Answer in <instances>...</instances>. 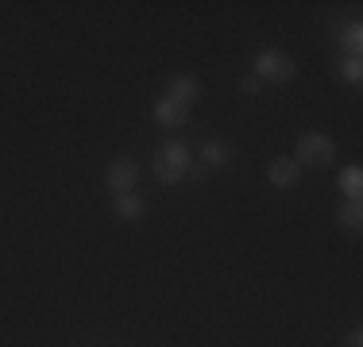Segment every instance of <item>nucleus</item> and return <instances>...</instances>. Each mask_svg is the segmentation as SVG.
Returning <instances> with one entry per match:
<instances>
[{"instance_id":"nucleus-1","label":"nucleus","mask_w":363,"mask_h":347,"mask_svg":"<svg viewBox=\"0 0 363 347\" xmlns=\"http://www.w3.org/2000/svg\"><path fill=\"white\" fill-rule=\"evenodd\" d=\"M186 174H189V147L182 139H170V143H162L155 151V178L162 186H178Z\"/></svg>"},{"instance_id":"nucleus-2","label":"nucleus","mask_w":363,"mask_h":347,"mask_svg":"<svg viewBox=\"0 0 363 347\" xmlns=\"http://www.w3.org/2000/svg\"><path fill=\"white\" fill-rule=\"evenodd\" d=\"M294 162L298 166H333L336 162V143L325 132H306L298 139V151H294Z\"/></svg>"},{"instance_id":"nucleus-3","label":"nucleus","mask_w":363,"mask_h":347,"mask_svg":"<svg viewBox=\"0 0 363 347\" xmlns=\"http://www.w3.org/2000/svg\"><path fill=\"white\" fill-rule=\"evenodd\" d=\"M252 74L259 77V81H274V85H286L294 81V74H298V66H294V58L286 55V50H259L255 62H252Z\"/></svg>"},{"instance_id":"nucleus-4","label":"nucleus","mask_w":363,"mask_h":347,"mask_svg":"<svg viewBox=\"0 0 363 347\" xmlns=\"http://www.w3.org/2000/svg\"><path fill=\"white\" fill-rule=\"evenodd\" d=\"M135 178H140V166H135L132 159H116V162H108V170H105V186L112 193H132Z\"/></svg>"},{"instance_id":"nucleus-5","label":"nucleus","mask_w":363,"mask_h":347,"mask_svg":"<svg viewBox=\"0 0 363 347\" xmlns=\"http://www.w3.org/2000/svg\"><path fill=\"white\" fill-rule=\"evenodd\" d=\"M267 181L274 189H294L301 181V166L294 159H271L267 162Z\"/></svg>"},{"instance_id":"nucleus-6","label":"nucleus","mask_w":363,"mask_h":347,"mask_svg":"<svg viewBox=\"0 0 363 347\" xmlns=\"http://www.w3.org/2000/svg\"><path fill=\"white\" fill-rule=\"evenodd\" d=\"M167 97L186 104V108H194V101L201 97V85H197V77H189V74H174L167 81Z\"/></svg>"},{"instance_id":"nucleus-7","label":"nucleus","mask_w":363,"mask_h":347,"mask_svg":"<svg viewBox=\"0 0 363 347\" xmlns=\"http://www.w3.org/2000/svg\"><path fill=\"white\" fill-rule=\"evenodd\" d=\"M112 212H116L124 224H140L143 212H147V201L140 193H112Z\"/></svg>"},{"instance_id":"nucleus-8","label":"nucleus","mask_w":363,"mask_h":347,"mask_svg":"<svg viewBox=\"0 0 363 347\" xmlns=\"http://www.w3.org/2000/svg\"><path fill=\"white\" fill-rule=\"evenodd\" d=\"M155 120H159L162 127H186L189 124V108L170 97H159L155 101Z\"/></svg>"},{"instance_id":"nucleus-9","label":"nucleus","mask_w":363,"mask_h":347,"mask_svg":"<svg viewBox=\"0 0 363 347\" xmlns=\"http://www.w3.org/2000/svg\"><path fill=\"white\" fill-rule=\"evenodd\" d=\"M201 159H205V166H209V170H220V166H228L232 151H228L224 139H205V143H201Z\"/></svg>"},{"instance_id":"nucleus-10","label":"nucleus","mask_w":363,"mask_h":347,"mask_svg":"<svg viewBox=\"0 0 363 347\" xmlns=\"http://www.w3.org/2000/svg\"><path fill=\"white\" fill-rule=\"evenodd\" d=\"M336 189H340L348 201H359V193H363V170H359V166L340 170V181H336Z\"/></svg>"},{"instance_id":"nucleus-11","label":"nucleus","mask_w":363,"mask_h":347,"mask_svg":"<svg viewBox=\"0 0 363 347\" xmlns=\"http://www.w3.org/2000/svg\"><path fill=\"white\" fill-rule=\"evenodd\" d=\"M336 224L359 232V224H363V201H344L340 208H336Z\"/></svg>"},{"instance_id":"nucleus-12","label":"nucleus","mask_w":363,"mask_h":347,"mask_svg":"<svg viewBox=\"0 0 363 347\" xmlns=\"http://www.w3.org/2000/svg\"><path fill=\"white\" fill-rule=\"evenodd\" d=\"M340 47H344V50H348V55H352V58H359V55H363V28H359V23H356V20H352V23H348V28H344V31H340Z\"/></svg>"},{"instance_id":"nucleus-13","label":"nucleus","mask_w":363,"mask_h":347,"mask_svg":"<svg viewBox=\"0 0 363 347\" xmlns=\"http://www.w3.org/2000/svg\"><path fill=\"white\" fill-rule=\"evenodd\" d=\"M336 77L340 81H348V85H359L363 81V58H340V66H336Z\"/></svg>"},{"instance_id":"nucleus-14","label":"nucleus","mask_w":363,"mask_h":347,"mask_svg":"<svg viewBox=\"0 0 363 347\" xmlns=\"http://www.w3.org/2000/svg\"><path fill=\"white\" fill-rule=\"evenodd\" d=\"M259 89H263V81H259L255 74H247L244 81H240V93H244V97H259Z\"/></svg>"},{"instance_id":"nucleus-15","label":"nucleus","mask_w":363,"mask_h":347,"mask_svg":"<svg viewBox=\"0 0 363 347\" xmlns=\"http://www.w3.org/2000/svg\"><path fill=\"white\" fill-rule=\"evenodd\" d=\"M344 347H363V332H359V328H352V332H348V340H344Z\"/></svg>"},{"instance_id":"nucleus-16","label":"nucleus","mask_w":363,"mask_h":347,"mask_svg":"<svg viewBox=\"0 0 363 347\" xmlns=\"http://www.w3.org/2000/svg\"><path fill=\"white\" fill-rule=\"evenodd\" d=\"M205 174H209V166H189V178H197V181H201Z\"/></svg>"}]
</instances>
